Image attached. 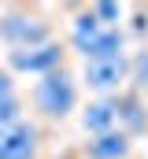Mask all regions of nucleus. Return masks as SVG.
Masks as SVG:
<instances>
[{
  "label": "nucleus",
  "mask_w": 148,
  "mask_h": 159,
  "mask_svg": "<svg viewBox=\"0 0 148 159\" xmlns=\"http://www.w3.org/2000/svg\"><path fill=\"white\" fill-rule=\"evenodd\" d=\"M30 100H34V111L44 122H63L78 111V78H74L71 67L56 70V74H44L34 81L30 89Z\"/></svg>",
  "instance_id": "f257e3e1"
},
{
  "label": "nucleus",
  "mask_w": 148,
  "mask_h": 159,
  "mask_svg": "<svg viewBox=\"0 0 148 159\" xmlns=\"http://www.w3.org/2000/svg\"><path fill=\"white\" fill-rule=\"evenodd\" d=\"M93 15H96L104 26H118V19L126 15V7H122V4H111V0H100V4H93Z\"/></svg>",
  "instance_id": "f8f14e48"
},
{
  "label": "nucleus",
  "mask_w": 148,
  "mask_h": 159,
  "mask_svg": "<svg viewBox=\"0 0 148 159\" xmlns=\"http://www.w3.org/2000/svg\"><path fill=\"white\" fill-rule=\"evenodd\" d=\"M81 81L96 96H118L130 85V56H111V59H93L85 63Z\"/></svg>",
  "instance_id": "20e7f679"
},
{
  "label": "nucleus",
  "mask_w": 148,
  "mask_h": 159,
  "mask_svg": "<svg viewBox=\"0 0 148 159\" xmlns=\"http://www.w3.org/2000/svg\"><path fill=\"white\" fill-rule=\"evenodd\" d=\"M130 85L141 96H148V48H141V52L130 56Z\"/></svg>",
  "instance_id": "9d476101"
},
{
  "label": "nucleus",
  "mask_w": 148,
  "mask_h": 159,
  "mask_svg": "<svg viewBox=\"0 0 148 159\" xmlns=\"http://www.w3.org/2000/svg\"><path fill=\"white\" fill-rule=\"evenodd\" d=\"M7 93H19V89H15V74L7 70V63H0V96H7Z\"/></svg>",
  "instance_id": "ddd939ff"
},
{
  "label": "nucleus",
  "mask_w": 148,
  "mask_h": 159,
  "mask_svg": "<svg viewBox=\"0 0 148 159\" xmlns=\"http://www.w3.org/2000/svg\"><path fill=\"white\" fill-rule=\"evenodd\" d=\"M0 41L19 52V48H37V44H48L52 37V19L41 11V7H26V4H11L0 11Z\"/></svg>",
  "instance_id": "f03ea898"
},
{
  "label": "nucleus",
  "mask_w": 148,
  "mask_h": 159,
  "mask_svg": "<svg viewBox=\"0 0 148 159\" xmlns=\"http://www.w3.org/2000/svg\"><path fill=\"white\" fill-rule=\"evenodd\" d=\"M81 129H85L89 137H100V133L118 129V100H115V96H96V100H89L85 111H81Z\"/></svg>",
  "instance_id": "6e6552de"
},
{
  "label": "nucleus",
  "mask_w": 148,
  "mask_h": 159,
  "mask_svg": "<svg viewBox=\"0 0 148 159\" xmlns=\"http://www.w3.org/2000/svg\"><path fill=\"white\" fill-rule=\"evenodd\" d=\"M104 22L93 15V7H85V11H78L71 22V48L89 63V59H96V48H100V41H104Z\"/></svg>",
  "instance_id": "423d86ee"
},
{
  "label": "nucleus",
  "mask_w": 148,
  "mask_h": 159,
  "mask_svg": "<svg viewBox=\"0 0 148 159\" xmlns=\"http://www.w3.org/2000/svg\"><path fill=\"white\" fill-rule=\"evenodd\" d=\"M15 122H26V104L19 93H7L0 96V126H15Z\"/></svg>",
  "instance_id": "9b49d317"
},
{
  "label": "nucleus",
  "mask_w": 148,
  "mask_h": 159,
  "mask_svg": "<svg viewBox=\"0 0 148 159\" xmlns=\"http://www.w3.org/2000/svg\"><path fill=\"white\" fill-rule=\"evenodd\" d=\"M130 156H133V137L122 129H111V133L85 141V159H130Z\"/></svg>",
  "instance_id": "1a4fd4ad"
},
{
  "label": "nucleus",
  "mask_w": 148,
  "mask_h": 159,
  "mask_svg": "<svg viewBox=\"0 0 148 159\" xmlns=\"http://www.w3.org/2000/svg\"><path fill=\"white\" fill-rule=\"evenodd\" d=\"M0 159H41V129L34 122L0 126Z\"/></svg>",
  "instance_id": "39448f33"
},
{
  "label": "nucleus",
  "mask_w": 148,
  "mask_h": 159,
  "mask_svg": "<svg viewBox=\"0 0 148 159\" xmlns=\"http://www.w3.org/2000/svg\"><path fill=\"white\" fill-rule=\"evenodd\" d=\"M7 70L11 74H34V78H44V74H56L67 67V44L63 41H48V44H37V48H19V52H7Z\"/></svg>",
  "instance_id": "7ed1b4c3"
},
{
  "label": "nucleus",
  "mask_w": 148,
  "mask_h": 159,
  "mask_svg": "<svg viewBox=\"0 0 148 159\" xmlns=\"http://www.w3.org/2000/svg\"><path fill=\"white\" fill-rule=\"evenodd\" d=\"M118 129L130 137H145L148 133V96H141L133 85H126L118 96Z\"/></svg>",
  "instance_id": "0eeeda50"
}]
</instances>
